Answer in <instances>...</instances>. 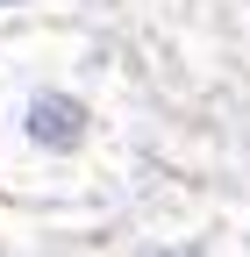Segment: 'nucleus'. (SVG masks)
<instances>
[{
  "label": "nucleus",
  "instance_id": "nucleus-1",
  "mask_svg": "<svg viewBox=\"0 0 250 257\" xmlns=\"http://www.w3.org/2000/svg\"><path fill=\"white\" fill-rule=\"evenodd\" d=\"M29 136L50 143V150H72V143L86 136V107H79V100H65V93H43V100L29 107Z\"/></svg>",
  "mask_w": 250,
  "mask_h": 257
}]
</instances>
